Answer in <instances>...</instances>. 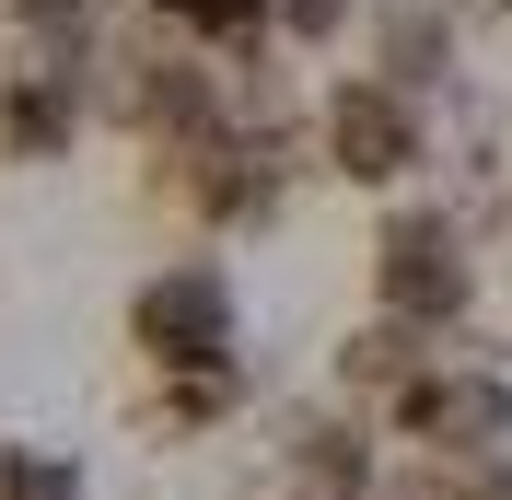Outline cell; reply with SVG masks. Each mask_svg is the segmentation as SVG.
Segmentation results:
<instances>
[{
    "label": "cell",
    "mask_w": 512,
    "mask_h": 500,
    "mask_svg": "<svg viewBox=\"0 0 512 500\" xmlns=\"http://www.w3.org/2000/svg\"><path fill=\"white\" fill-rule=\"evenodd\" d=\"M128 338H140V361H152L163 384H187V373H233V280L210 268V256L152 268V280L128 291Z\"/></svg>",
    "instance_id": "cell-1"
},
{
    "label": "cell",
    "mask_w": 512,
    "mask_h": 500,
    "mask_svg": "<svg viewBox=\"0 0 512 500\" xmlns=\"http://www.w3.org/2000/svg\"><path fill=\"white\" fill-rule=\"evenodd\" d=\"M373 291H384L396 326L443 338L454 314H466V291H478V268H466V221H454V210H396V221H384V256H373Z\"/></svg>",
    "instance_id": "cell-2"
},
{
    "label": "cell",
    "mask_w": 512,
    "mask_h": 500,
    "mask_svg": "<svg viewBox=\"0 0 512 500\" xmlns=\"http://www.w3.org/2000/svg\"><path fill=\"white\" fill-rule=\"evenodd\" d=\"M315 140H326V163H338L350 187H396V175H419V94L350 70V82L315 105Z\"/></svg>",
    "instance_id": "cell-3"
},
{
    "label": "cell",
    "mask_w": 512,
    "mask_h": 500,
    "mask_svg": "<svg viewBox=\"0 0 512 500\" xmlns=\"http://www.w3.org/2000/svg\"><path fill=\"white\" fill-rule=\"evenodd\" d=\"M82 117H94V94H82V82L0 59V152H12V163H59L70 140H82Z\"/></svg>",
    "instance_id": "cell-4"
},
{
    "label": "cell",
    "mask_w": 512,
    "mask_h": 500,
    "mask_svg": "<svg viewBox=\"0 0 512 500\" xmlns=\"http://www.w3.org/2000/svg\"><path fill=\"white\" fill-rule=\"evenodd\" d=\"M0 500H82V466L47 454V442H12L0 454Z\"/></svg>",
    "instance_id": "cell-5"
},
{
    "label": "cell",
    "mask_w": 512,
    "mask_h": 500,
    "mask_svg": "<svg viewBox=\"0 0 512 500\" xmlns=\"http://www.w3.org/2000/svg\"><path fill=\"white\" fill-rule=\"evenodd\" d=\"M163 24H187V35H268L280 24V0H152Z\"/></svg>",
    "instance_id": "cell-6"
},
{
    "label": "cell",
    "mask_w": 512,
    "mask_h": 500,
    "mask_svg": "<svg viewBox=\"0 0 512 500\" xmlns=\"http://www.w3.org/2000/svg\"><path fill=\"white\" fill-rule=\"evenodd\" d=\"M350 12L361 0H280V35L291 47H326V35H350Z\"/></svg>",
    "instance_id": "cell-7"
}]
</instances>
